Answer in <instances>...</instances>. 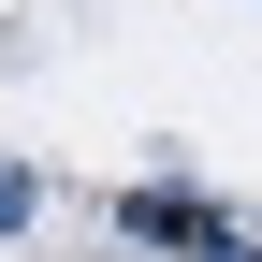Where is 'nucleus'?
I'll list each match as a JSON object with an SVG mask.
<instances>
[{
	"label": "nucleus",
	"mask_w": 262,
	"mask_h": 262,
	"mask_svg": "<svg viewBox=\"0 0 262 262\" xmlns=\"http://www.w3.org/2000/svg\"><path fill=\"white\" fill-rule=\"evenodd\" d=\"M204 262H262V233H248V219H233V233H219V248H204Z\"/></svg>",
	"instance_id": "3"
},
{
	"label": "nucleus",
	"mask_w": 262,
	"mask_h": 262,
	"mask_svg": "<svg viewBox=\"0 0 262 262\" xmlns=\"http://www.w3.org/2000/svg\"><path fill=\"white\" fill-rule=\"evenodd\" d=\"M117 233H131V248H219L233 219H219L204 189H117Z\"/></svg>",
	"instance_id": "1"
},
{
	"label": "nucleus",
	"mask_w": 262,
	"mask_h": 262,
	"mask_svg": "<svg viewBox=\"0 0 262 262\" xmlns=\"http://www.w3.org/2000/svg\"><path fill=\"white\" fill-rule=\"evenodd\" d=\"M29 219H44V175H29V160H0V233H29Z\"/></svg>",
	"instance_id": "2"
}]
</instances>
